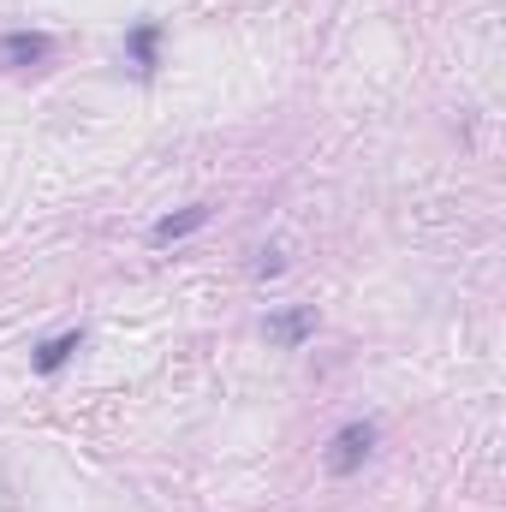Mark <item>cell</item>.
Returning <instances> with one entry per match:
<instances>
[{
	"label": "cell",
	"mask_w": 506,
	"mask_h": 512,
	"mask_svg": "<svg viewBox=\"0 0 506 512\" xmlns=\"http://www.w3.org/2000/svg\"><path fill=\"white\" fill-rule=\"evenodd\" d=\"M376 453V423H340L334 429V441H328V471L334 477H352V471H364V459Z\"/></svg>",
	"instance_id": "cell-1"
},
{
	"label": "cell",
	"mask_w": 506,
	"mask_h": 512,
	"mask_svg": "<svg viewBox=\"0 0 506 512\" xmlns=\"http://www.w3.org/2000/svg\"><path fill=\"white\" fill-rule=\"evenodd\" d=\"M262 334H268V346L298 352L304 340H316V304H286V310H274V316L262 322Z\"/></svg>",
	"instance_id": "cell-2"
},
{
	"label": "cell",
	"mask_w": 506,
	"mask_h": 512,
	"mask_svg": "<svg viewBox=\"0 0 506 512\" xmlns=\"http://www.w3.org/2000/svg\"><path fill=\"white\" fill-rule=\"evenodd\" d=\"M54 54V36L48 30H6L0 36V66L6 72H30V66H42Z\"/></svg>",
	"instance_id": "cell-3"
},
{
	"label": "cell",
	"mask_w": 506,
	"mask_h": 512,
	"mask_svg": "<svg viewBox=\"0 0 506 512\" xmlns=\"http://www.w3.org/2000/svg\"><path fill=\"white\" fill-rule=\"evenodd\" d=\"M197 227H209V203H191V209H179V215H161V221L149 227V245H173V239H191Z\"/></svg>",
	"instance_id": "cell-4"
},
{
	"label": "cell",
	"mask_w": 506,
	"mask_h": 512,
	"mask_svg": "<svg viewBox=\"0 0 506 512\" xmlns=\"http://www.w3.org/2000/svg\"><path fill=\"white\" fill-rule=\"evenodd\" d=\"M78 346H84V328H66V334L42 340V346H36V358H30V364H36V376H54V370H66Z\"/></svg>",
	"instance_id": "cell-5"
},
{
	"label": "cell",
	"mask_w": 506,
	"mask_h": 512,
	"mask_svg": "<svg viewBox=\"0 0 506 512\" xmlns=\"http://www.w3.org/2000/svg\"><path fill=\"white\" fill-rule=\"evenodd\" d=\"M155 48H161V24H155V18H143V24H131V36H126V54H131V66H137V72H155Z\"/></svg>",
	"instance_id": "cell-6"
},
{
	"label": "cell",
	"mask_w": 506,
	"mask_h": 512,
	"mask_svg": "<svg viewBox=\"0 0 506 512\" xmlns=\"http://www.w3.org/2000/svg\"><path fill=\"white\" fill-rule=\"evenodd\" d=\"M280 268H286V256L274 251V245H268V251H256V274H262V280H274Z\"/></svg>",
	"instance_id": "cell-7"
}]
</instances>
